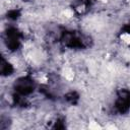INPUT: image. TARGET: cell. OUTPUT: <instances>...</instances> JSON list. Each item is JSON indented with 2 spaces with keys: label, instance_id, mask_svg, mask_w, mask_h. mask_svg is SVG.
Returning a JSON list of instances; mask_svg holds the SVG:
<instances>
[{
  "label": "cell",
  "instance_id": "cell-2",
  "mask_svg": "<svg viewBox=\"0 0 130 130\" xmlns=\"http://www.w3.org/2000/svg\"><path fill=\"white\" fill-rule=\"evenodd\" d=\"M120 41L126 45V46H130V31H124L120 35Z\"/></svg>",
  "mask_w": 130,
  "mask_h": 130
},
{
  "label": "cell",
  "instance_id": "cell-3",
  "mask_svg": "<svg viewBox=\"0 0 130 130\" xmlns=\"http://www.w3.org/2000/svg\"><path fill=\"white\" fill-rule=\"evenodd\" d=\"M62 15H63L65 18L70 19V18H72L73 15H74V10H73L72 8H65V9L62 11Z\"/></svg>",
  "mask_w": 130,
  "mask_h": 130
},
{
  "label": "cell",
  "instance_id": "cell-4",
  "mask_svg": "<svg viewBox=\"0 0 130 130\" xmlns=\"http://www.w3.org/2000/svg\"><path fill=\"white\" fill-rule=\"evenodd\" d=\"M87 127L89 129H92V130H96V129H102L103 128V126H101L99 124V122H96V121H90L88 123V126Z\"/></svg>",
  "mask_w": 130,
  "mask_h": 130
},
{
  "label": "cell",
  "instance_id": "cell-1",
  "mask_svg": "<svg viewBox=\"0 0 130 130\" xmlns=\"http://www.w3.org/2000/svg\"><path fill=\"white\" fill-rule=\"evenodd\" d=\"M62 75H63V77H64L67 81H72V80L74 79V77H75L74 70H73L71 67H69V66H66V67L63 68V70H62Z\"/></svg>",
  "mask_w": 130,
  "mask_h": 130
}]
</instances>
